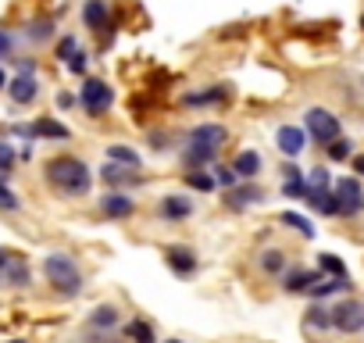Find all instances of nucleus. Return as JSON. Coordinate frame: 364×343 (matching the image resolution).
Masks as SVG:
<instances>
[{"label": "nucleus", "instance_id": "2eb2a0df", "mask_svg": "<svg viewBox=\"0 0 364 343\" xmlns=\"http://www.w3.org/2000/svg\"><path fill=\"white\" fill-rule=\"evenodd\" d=\"M100 179H104L111 190H125V186H139V183H143V176H136V168H122V164H114V161H104Z\"/></svg>", "mask_w": 364, "mask_h": 343}, {"label": "nucleus", "instance_id": "2f4dec72", "mask_svg": "<svg viewBox=\"0 0 364 343\" xmlns=\"http://www.w3.org/2000/svg\"><path fill=\"white\" fill-rule=\"evenodd\" d=\"M350 154H353V143H350V139H343V136H339V139H332V143L325 147V157H328V161H336V164H339V161H346Z\"/></svg>", "mask_w": 364, "mask_h": 343}, {"label": "nucleus", "instance_id": "7c9ffc66", "mask_svg": "<svg viewBox=\"0 0 364 343\" xmlns=\"http://www.w3.org/2000/svg\"><path fill=\"white\" fill-rule=\"evenodd\" d=\"M26 36H29L33 43H47V40L54 36V22H50V19H36V22L26 29Z\"/></svg>", "mask_w": 364, "mask_h": 343}, {"label": "nucleus", "instance_id": "9b49d317", "mask_svg": "<svg viewBox=\"0 0 364 343\" xmlns=\"http://www.w3.org/2000/svg\"><path fill=\"white\" fill-rule=\"evenodd\" d=\"M118 325H122L118 304H97L86 315V329H93V332H118Z\"/></svg>", "mask_w": 364, "mask_h": 343}, {"label": "nucleus", "instance_id": "c85d7f7f", "mask_svg": "<svg viewBox=\"0 0 364 343\" xmlns=\"http://www.w3.org/2000/svg\"><path fill=\"white\" fill-rule=\"evenodd\" d=\"M107 161H114L122 168H139V154L132 147H122V143H111L107 147Z\"/></svg>", "mask_w": 364, "mask_h": 343}, {"label": "nucleus", "instance_id": "5701e85b", "mask_svg": "<svg viewBox=\"0 0 364 343\" xmlns=\"http://www.w3.org/2000/svg\"><path fill=\"white\" fill-rule=\"evenodd\" d=\"M125 339H129V343H161L154 322H146V318H132V322L125 325Z\"/></svg>", "mask_w": 364, "mask_h": 343}, {"label": "nucleus", "instance_id": "c03bdc74", "mask_svg": "<svg viewBox=\"0 0 364 343\" xmlns=\"http://www.w3.org/2000/svg\"><path fill=\"white\" fill-rule=\"evenodd\" d=\"M353 172H357V179H364V154L353 161Z\"/></svg>", "mask_w": 364, "mask_h": 343}, {"label": "nucleus", "instance_id": "473e14b6", "mask_svg": "<svg viewBox=\"0 0 364 343\" xmlns=\"http://www.w3.org/2000/svg\"><path fill=\"white\" fill-rule=\"evenodd\" d=\"M318 268H321L325 275H332V279L346 275V265H343V258H336V254H318Z\"/></svg>", "mask_w": 364, "mask_h": 343}, {"label": "nucleus", "instance_id": "39448f33", "mask_svg": "<svg viewBox=\"0 0 364 343\" xmlns=\"http://www.w3.org/2000/svg\"><path fill=\"white\" fill-rule=\"evenodd\" d=\"M332 201H336V218H357L364 215V186L353 176H343L332 183Z\"/></svg>", "mask_w": 364, "mask_h": 343}, {"label": "nucleus", "instance_id": "4468645a", "mask_svg": "<svg viewBox=\"0 0 364 343\" xmlns=\"http://www.w3.org/2000/svg\"><path fill=\"white\" fill-rule=\"evenodd\" d=\"M304 332H311V336H328V332H332V307L311 300L307 311H304Z\"/></svg>", "mask_w": 364, "mask_h": 343}, {"label": "nucleus", "instance_id": "72a5a7b5", "mask_svg": "<svg viewBox=\"0 0 364 343\" xmlns=\"http://www.w3.org/2000/svg\"><path fill=\"white\" fill-rule=\"evenodd\" d=\"M79 51H82V47H79V36H61L54 54H58V61H65V65H68V61H72Z\"/></svg>", "mask_w": 364, "mask_h": 343}, {"label": "nucleus", "instance_id": "c9c22d12", "mask_svg": "<svg viewBox=\"0 0 364 343\" xmlns=\"http://www.w3.org/2000/svg\"><path fill=\"white\" fill-rule=\"evenodd\" d=\"M79 343H125V339L118 332H93V329H86Z\"/></svg>", "mask_w": 364, "mask_h": 343}, {"label": "nucleus", "instance_id": "dca6fc26", "mask_svg": "<svg viewBox=\"0 0 364 343\" xmlns=\"http://www.w3.org/2000/svg\"><path fill=\"white\" fill-rule=\"evenodd\" d=\"M275 147H279L286 157H300L304 147H307V132H304L300 125H279V132H275Z\"/></svg>", "mask_w": 364, "mask_h": 343}, {"label": "nucleus", "instance_id": "20e7f679", "mask_svg": "<svg viewBox=\"0 0 364 343\" xmlns=\"http://www.w3.org/2000/svg\"><path fill=\"white\" fill-rule=\"evenodd\" d=\"M304 132H307V139L328 147L332 139H339L343 122H339V115L328 111V107H307V111H304Z\"/></svg>", "mask_w": 364, "mask_h": 343}, {"label": "nucleus", "instance_id": "ea45409f", "mask_svg": "<svg viewBox=\"0 0 364 343\" xmlns=\"http://www.w3.org/2000/svg\"><path fill=\"white\" fill-rule=\"evenodd\" d=\"M168 139H171L168 132H150V147H154V150H168V147H171Z\"/></svg>", "mask_w": 364, "mask_h": 343}, {"label": "nucleus", "instance_id": "58836bf2", "mask_svg": "<svg viewBox=\"0 0 364 343\" xmlns=\"http://www.w3.org/2000/svg\"><path fill=\"white\" fill-rule=\"evenodd\" d=\"M282 194H286V197H307V179H289V183L282 186Z\"/></svg>", "mask_w": 364, "mask_h": 343}, {"label": "nucleus", "instance_id": "a18cd8bd", "mask_svg": "<svg viewBox=\"0 0 364 343\" xmlns=\"http://www.w3.org/2000/svg\"><path fill=\"white\" fill-rule=\"evenodd\" d=\"M0 90H8V75L4 72H0Z\"/></svg>", "mask_w": 364, "mask_h": 343}, {"label": "nucleus", "instance_id": "ddd939ff", "mask_svg": "<svg viewBox=\"0 0 364 343\" xmlns=\"http://www.w3.org/2000/svg\"><path fill=\"white\" fill-rule=\"evenodd\" d=\"M257 272L268 275V279H282V275L289 272V254H286L282 247L261 250V254H257Z\"/></svg>", "mask_w": 364, "mask_h": 343}, {"label": "nucleus", "instance_id": "f8f14e48", "mask_svg": "<svg viewBox=\"0 0 364 343\" xmlns=\"http://www.w3.org/2000/svg\"><path fill=\"white\" fill-rule=\"evenodd\" d=\"M97 208H100L104 218H129V215L136 211V201H132L129 194H122V190H107Z\"/></svg>", "mask_w": 364, "mask_h": 343}, {"label": "nucleus", "instance_id": "f03ea898", "mask_svg": "<svg viewBox=\"0 0 364 343\" xmlns=\"http://www.w3.org/2000/svg\"><path fill=\"white\" fill-rule=\"evenodd\" d=\"M229 143V129L222 122H204V125H193L190 136H186V150H182V164H186V172H197L204 164H211L222 147Z\"/></svg>", "mask_w": 364, "mask_h": 343}, {"label": "nucleus", "instance_id": "aec40b11", "mask_svg": "<svg viewBox=\"0 0 364 343\" xmlns=\"http://www.w3.org/2000/svg\"><path fill=\"white\" fill-rule=\"evenodd\" d=\"M82 22H86L90 33H100V36H104V29L111 26V19H107V0H86Z\"/></svg>", "mask_w": 364, "mask_h": 343}, {"label": "nucleus", "instance_id": "423d86ee", "mask_svg": "<svg viewBox=\"0 0 364 343\" xmlns=\"http://www.w3.org/2000/svg\"><path fill=\"white\" fill-rule=\"evenodd\" d=\"M332 329L343 336H360L364 332V300L360 297H343L332 304Z\"/></svg>", "mask_w": 364, "mask_h": 343}, {"label": "nucleus", "instance_id": "79ce46f5", "mask_svg": "<svg viewBox=\"0 0 364 343\" xmlns=\"http://www.w3.org/2000/svg\"><path fill=\"white\" fill-rule=\"evenodd\" d=\"M282 179H286V183H289V179H304V172H300L296 164H286V168H282Z\"/></svg>", "mask_w": 364, "mask_h": 343}, {"label": "nucleus", "instance_id": "b1692460", "mask_svg": "<svg viewBox=\"0 0 364 343\" xmlns=\"http://www.w3.org/2000/svg\"><path fill=\"white\" fill-rule=\"evenodd\" d=\"M33 132L40 139H72V129L61 125V122H54V118H36L33 122Z\"/></svg>", "mask_w": 364, "mask_h": 343}, {"label": "nucleus", "instance_id": "a211bd4d", "mask_svg": "<svg viewBox=\"0 0 364 343\" xmlns=\"http://www.w3.org/2000/svg\"><path fill=\"white\" fill-rule=\"evenodd\" d=\"M8 97H11L15 104L29 107V104L40 97V83H36V75H15V79H8Z\"/></svg>", "mask_w": 364, "mask_h": 343}, {"label": "nucleus", "instance_id": "0eeeda50", "mask_svg": "<svg viewBox=\"0 0 364 343\" xmlns=\"http://www.w3.org/2000/svg\"><path fill=\"white\" fill-rule=\"evenodd\" d=\"M111 100H114V90H111L104 79H86V83L79 86V104H82V111H86L90 118H100V115L111 107Z\"/></svg>", "mask_w": 364, "mask_h": 343}, {"label": "nucleus", "instance_id": "c756f323", "mask_svg": "<svg viewBox=\"0 0 364 343\" xmlns=\"http://www.w3.org/2000/svg\"><path fill=\"white\" fill-rule=\"evenodd\" d=\"M211 176H215V183L222 186V194H229V190L240 186V176L232 172V164H215V168H211Z\"/></svg>", "mask_w": 364, "mask_h": 343}, {"label": "nucleus", "instance_id": "f704fd0d", "mask_svg": "<svg viewBox=\"0 0 364 343\" xmlns=\"http://www.w3.org/2000/svg\"><path fill=\"white\" fill-rule=\"evenodd\" d=\"M11 168H15V147L8 139H0V179H8Z\"/></svg>", "mask_w": 364, "mask_h": 343}, {"label": "nucleus", "instance_id": "49530a36", "mask_svg": "<svg viewBox=\"0 0 364 343\" xmlns=\"http://www.w3.org/2000/svg\"><path fill=\"white\" fill-rule=\"evenodd\" d=\"M8 343H26V339H8Z\"/></svg>", "mask_w": 364, "mask_h": 343}, {"label": "nucleus", "instance_id": "de8ad7c7", "mask_svg": "<svg viewBox=\"0 0 364 343\" xmlns=\"http://www.w3.org/2000/svg\"><path fill=\"white\" fill-rule=\"evenodd\" d=\"M164 343H182V339H164Z\"/></svg>", "mask_w": 364, "mask_h": 343}, {"label": "nucleus", "instance_id": "1a4fd4ad", "mask_svg": "<svg viewBox=\"0 0 364 343\" xmlns=\"http://www.w3.org/2000/svg\"><path fill=\"white\" fill-rule=\"evenodd\" d=\"M154 211H157V218H164V222H182V218H190V215L197 211V204H193L186 194H164Z\"/></svg>", "mask_w": 364, "mask_h": 343}, {"label": "nucleus", "instance_id": "393cba45", "mask_svg": "<svg viewBox=\"0 0 364 343\" xmlns=\"http://www.w3.org/2000/svg\"><path fill=\"white\" fill-rule=\"evenodd\" d=\"M225 97H229L225 86H211V90H200V93H186L182 104H186V107H204V104H222Z\"/></svg>", "mask_w": 364, "mask_h": 343}, {"label": "nucleus", "instance_id": "412c9836", "mask_svg": "<svg viewBox=\"0 0 364 343\" xmlns=\"http://www.w3.org/2000/svg\"><path fill=\"white\" fill-rule=\"evenodd\" d=\"M321 279V272H307V268H289L279 283H282V290L286 293H307L314 283Z\"/></svg>", "mask_w": 364, "mask_h": 343}, {"label": "nucleus", "instance_id": "f3484780", "mask_svg": "<svg viewBox=\"0 0 364 343\" xmlns=\"http://www.w3.org/2000/svg\"><path fill=\"white\" fill-rule=\"evenodd\" d=\"M261 168H264V157H261L257 150H240V154L232 157V172L240 176V183H254V179L261 176Z\"/></svg>", "mask_w": 364, "mask_h": 343}, {"label": "nucleus", "instance_id": "7ed1b4c3", "mask_svg": "<svg viewBox=\"0 0 364 343\" xmlns=\"http://www.w3.org/2000/svg\"><path fill=\"white\" fill-rule=\"evenodd\" d=\"M43 275H47L50 290L58 297H65V300H72V297H79L86 290V275H82L79 261L72 254H65V250H54V254L43 258Z\"/></svg>", "mask_w": 364, "mask_h": 343}, {"label": "nucleus", "instance_id": "bb28decb", "mask_svg": "<svg viewBox=\"0 0 364 343\" xmlns=\"http://www.w3.org/2000/svg\"><path fill=\"white\" fill-rule=\"evenodd\" d=\"M279 226H289V229L300 233L304 240H314V226H311V218H304V215H296V211H282V215H279Z\"/></svg>", "mask_w": 364, "mask_h": 343}, {"label": "nucleus", "instance_id": "4be33fe9", "mask_svg": "<svg viewBox=\"0 0 364 343\" xmlns=\"http://www.w3.org/2000/svg\"><path fill=\"white\" fill-rule=\"evenodd\" d=\"M33 283V272H29V265H26V258H18V254H11V261H8V268H4V286H15V290H26Z\"/></svg>", "mask_w": 364, "mask_h": 343}, {"label": "nucleus", "instance_id": "9d476101", "mask_svg": "<svg viewBox=\"0 0 364 343\" xmlns=\"http://www.w3.org/2000/svg\"><path fill=\"white\" fill-rule=\"evenodd\" d=\"M261 201H264V190H261L257 183H240L236 190L222 194V204H225L229 211H247V208H254V204H261Z\"/></svg>", "mask_w": 364, "mask_h": 343}, {"label": "nucleus", "instance_id": "37998d69", "mask_svg": "<svg viewBox=\"0 0 364 343\" xmlns=\"http://www.w3.org/2000/svg\"><path fill=\"white\" fill-rule=\"evenodd\" d=\"M8 51H11V36H8L4 29H0V58H4Z\"/></svg>", "mask_w": 364, "mask_h": 343}, {"label": "nucleus", "instance_id": "f257e3e1", "mask_svg": "<svg viewBox=\"0 0 364 343\" xmlns=\"http://www.w3.org/2000/svg\"><path fill=\"white\" fill-rule=\"evenodd\" d=\"M43 176H47V183H50L58 194H65V197H86L90 186H93L90 164H86L82 157H72V154L50 157L47 168H43Z\"/></svg>", "mask_w": 364, "mask_h": 343}, {"label": "nucleus", "instance_id": "8fccbe9b", "mask_svg": "<svg viewBox=\"0 0 364 343\" xmlns=\"http://www.w3.org/2000/svg\"><path fill=\"white\" fill-rule=\"evenodd\" d=\"M360 86H364V75H360Z\"/></svg>", "mask_w": 364, "mask_h": 343}, {"label": "nucleus", "instance_id": "4c0bfd02", "mask_svg": "<svg viewBox=\"0 0 364 343\" xmlns=\"http://www.w3.org/2000/svg\"><path fill=\"white\" fill-rule=\"evenodd\" d=\"M86 68H90V54H86V51H79V54L68 61V72H72V75H82Z\"/></svg>", "mask_w": 364, "mask_h": 343}, {"label": "nucleus", "instance_id": "a878e982", "mask_svg": "<svg viewBox=\"0 0 364 343\" xmlns=\"http://www.w3.org/2000/svg\"><path fill=\"white\" fill-rule=\"evenodd\" d=\"M182 183H186L190 190H197V194H211V190H218L215 176H211V172H204V168H197V172H186V176H182Z\"/></svg>", "mask_w": 364, "mask_h": 343}, {"label": "nucleus", "instance_id": "09e8293b", "mask_svg": "<svg viewBox=\"0 0 364 343\" xmlns=\"http://www.w3.org/2000/svg\"><path fill=\"white\" fill-rule=\"evenodd\" d=\"M360 29H364V15H360Z\"/></svg>", "mask_w": 364, "mask_h": 343}, {"label": "nucleus", "instance_id": "6e6552de", "mask_svg": "<svg viewBox=\"0 0 364 343\" xmlns=\"http://www.w3.org/2000/svg\"><path fill=\"white\" fill-rule=\"evenodd\" d=\"M161 258H164V265H168L178 279H193V275H197V268H200L197 250H193V247H186V243H168V247L161 250Z\"/></svg>", "mask_w": 364, "mask_h": 343}, {"label": "nucleus", "instance_id": "e433bc0d", "mask_svg": "<svg viewBox=\"0 0 364 343\" xmlns=\"http://www.w3.org/2000/svg\"><path fill=\"white\" fill-rule=\"evenodd\" d=\"M0 211H18V197L8 190L4 179H0Z\"/></svg>", "mask_w": 364, "mask_h": 343}, {"label": "nucleus", "instance_id": "cd10ccee", "mask_svg": "<svg viewBox=\"0 0 364 343\" xmlns=\"http://www.w3.org/2000/svg\"><path fill=\"white\" fill-rule=\"evenodd\" d=\"M304 179H307V190H314V194H328V190H332V179H328V168H325V164L307 168Z\"/></svg>", "mask_w": 364, "mask_h": 343}, {"label": "nucleus", "instance_id": "6ab92c4d", "mask_svg": "<svg viewBox=\"0 0 364 343\" xmlns=\"http://www.w3.org/2000/svg\"><path fill=\"white\" fill-rule=\"evenodd\" d=\"M353 290V283H350V275H339V279H332V275H325V279H318L311 290H307V297L314 300V304H325L332 293H350Z\"/></svg>", "mask_w": 364, "mask_h": 343}, {"label": "nucleus", "instance_id": "a19ab883", "mask_svg": "<svg viewBox=\"0 0 364 343\" xmlns=\"http://www.w3.org/2000/svg\"><path fill=\"white\" fill-rule=\"evenodd\" d=\"M79 104V97H72V93H58V107L61 111H68V107H75Z\"/></svg>", "mask_w": 364, "mask_h": 343}]
</instances>
